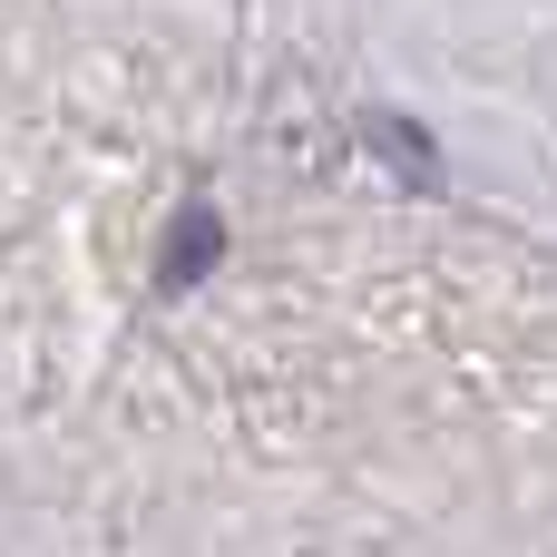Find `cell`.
<instances>
[{
  "instance_id": "obj_1",
  "label": "cell",
  "mask_w": 557,
  "mask_h": 557,
  "mask_svg": "<svg viewBox=\"0 0 557 557\" xmlns=\"http://www.w3.org/2000/svg\"><path fill=\"white\" fill-rule=\"evenodd\" d=\"M215 255H225V215H215L206 196H186V215L166 225V264H157V274H166V284H206Z\"/></svg>"
},
{
  "instance_id": "obj_2",
  "label": "cell",
  "mask_w": 557,
  "mask_h": 557,
  "mask_svg": "<svg viewBox=\"0 0 557 557\" xmlns=\"http://www.w3.org/2000/svg\"><path fill=\"white\" fill-rule=\"evenodd\" d=\"M362 137L382 147V166H392L401 186H441V157H431V137H411V117H392V108H372V117H362Z\"/></svg>"
}]
</instances>
